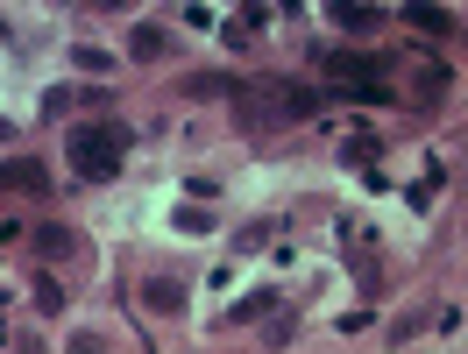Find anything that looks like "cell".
<instances>
[{
	"instance_id": "obj_1",
	"label": "cell",
	"mask_w": 468,
	"mask_h": 354,
	"mask_svg": "<svg viewBox=\"0 0 468 354\" xmlns=\"http://www.w3.org/2000/svg\"><path fill=\"white\" fill-rule=\"evenodd\" d=\"M64 163H71L79 177H92V184L121 177V163H128V128L100 120V128H79V135H64Z\"/></svg>"
},
{
	"instance_id": "obj_2",
	"label": "cell",
	"mask_w": 468,
	"mask_h": 354,
	"mask_svg": "<svg viewBox=\"0 0 468 354\" xmlns=\"http://www.w3.org/2000/svg\"><path fill=\"white\" fill-rule=\"evenodd\" d=\"M0 192H29V199H50V163H36V156H15V163H0Z\"/></svg>"
},
{
	"instance_id": "obj_3",
	"label": "cell",
	"mask_w": 468,
	"mask_h": 354,
	"mask_svg": "<svg viewBox=\"0 0 468 354\" xmlns=\"http://www.w3.org/2000/svg\"><path fill=\"white\" fill-rule=\"evenodd\" d=\"M128 57H143V64L171 57V29H156V22H135V29H128Z\"/></svg>"
},
{
	"instance_id": "obj_4",
	"label": "cell",
	"mask_w": 468,
	"mask_h": 354,
	"mask_svg": "<svg viewBox=\"0 0 468 354\" xmlns=\"http://www.w3.org/2000/svg\"><path fill=\"white\" fill-rule=\"evenodd\" d=\"M79 248H86V241L71 234V227H36V255H43V263H71Z\"/></svg>"
},
{
	"instance_id": "obj_5",
	"label": "cell",
	"mask_w": 468,
	"mask_h": 354,
	"mask_svg": "<svg viewBox=\"0 0 468 354\" xmlns=\"http://www.w3.org/2000/svg\"><path fill=\"white\" fill-rule=\"evenodd\" d=\"M143 305H149V312H185V284H171V276H149V284H143Z\"/></svg>"
},
{
	"instance_id": "obj_6",
	"label": "cell",
	"mask_w": 468,
	"mask_h": 354,
	"mask_svg": "<svg viewBox=\"0 0 468 354\" xmlns=\"http://www.w3.org/2000/svg\"><path fill=\"white\" fill-rule=\"evenodd\" d=\"M405 22H411V29H426V36H454V29H462L447 7H405Z\"/></svg>"
},
{
	"instance_id": "obj_7",
	"label": "cell",
	"mask_w": 468,
	"mask_h": 354,
	"mask_svg": "<svg viewBox=\"0 0 468 354\" xmlns=\"http://www.w3.org/2000/svg\"><path fill=\"white\" fill-rule=\"evenodd\" d=\"M270 305H277V291H249V297H234L228 319L234 326H256V319H270Z\"/></svg>"
},
{
	"instance_id": "obj_8",
	"label": "cell",
	"mask_w": 468,
	"mask_h": 354,
	"mask_svg": "<svg viewBox=\"0 0 468 354\" xmlns=\"http://www.w3.org/2000/svg\"><path fill=\"white\" fill-rule=\"evenodd\" d=\"M270 234H277V220H249V227L234 234V255H256V248H263Z\"/></svg>"
},
{
	"instance_id": "obj_9",
	"label": "cell",
	"mask_w": 468,
	"mask_h": 354,
	"mask_svg": "<svg viewBox=\"0 0 468 354\" xmlns=\"http://www.w3.org/2000/svg\"><path fill=\"white\" fill-rule=\"evenodd\" d=\"M334 22H341V29H348V36H369V29H377V22H383V7H341Z\"/></svg>"
},
{
	"instance_id": "obj_10",
	"label": "cell",
	"mask_w": 468,
	"mask_h": 354,
	"mask_svg": "<svg viewBox=\"0 0 468 354\" xmlns=\"http://www.w3.org/2000/svg\"><path fill=\"white\" fill-rule=\"evenodd\" d=\"M36 312H43V319H58V312H64V291H58V276H36Z\"/></svg>"
},
{
	"instance_id": "obj_11",
	"label": "cell",
	"mask_w": 468,
	"mask_h": 354,
	"mask_svg": "<svg viewBox=\"0 0 468 354\" xmlns=\"http://www.w3.org/2000/svg\"><path fill=\"white\" fill-rule=\"evenodd\" d=\"M0 348H15V354H43V340H36V333H22V326H0Z\"/></svg>"
},
{
	"instance_id": "obj_12",
	"label": "cell",
	"mask_w": 468,
	"mask_h": 354,
	"mask_svg": "<svg viewBox=\"0 0 468 354\" xmlns=\"http://www.w3.org/2000/svg\"><path fill=\"white\" fill-rule=\"evenodd\" d=\"M292 333H298V312H277V319L263 326V340H270V348H284V340H292Z\"/></svg>"
},
{
	"instance_id": "obj_13",
	"label": "cell",
	"mask_w": 468,
	"mask_h": 354,
	"mask_svg": "<svg viewBox=\"0 0 468 354\" xmlns=\"http://www.w3.org/2000/svg\"><path fill=\"white\" fill-rule=\"evenodd\" d=\"M377 135H355V142H341V156H348V163H377Z\"/></svg>"
},
{
	"instance_id": "obj_14",
	"label": "cell",
	"mask_w": 468,
	"mask_h": 354,
	"mask_svg": "<svg viewBox=\"0 0 468 354\" xmlns=\"http://www.w3.org/2000/svg\"><path fill=\"white\" fill-rule=\"evenodd\" d=\"M71 64H79V71H114V57H107V50H92V43H79Z\"/></svg>"
},
{
	"instance_id": "obj_15",
	"label": "cell",
	"mask_w": 468,
	"mask_h": 354,
	"mask_svg": "<svg viewBox=\"0 0 468 354\" xmlns=\"http://www.w3.org/2000/svg\"><path fill=\"white\" fill-rule=\"evenodd\" d=\"M177 227H185V234H206V227H213V206H185V213H177Z\"/></svg>"
},
{
	"instance_id": "obj_16",
	"label": "cell",
	"mask_w": 468,
	"mask_h": 354,
	"mask_svg": "<svg viewBox=\"0 0 468 354\" xmlns=\"http://www.w3.org/2000/svg\"><path fill=\"white\" fill-rule=\"evenodd\" d=\"M64 354H107V333H71V340H64Z\"/></svg>"
},
{
	"instance_id": "obj_17",
	"label": "cell",
	"mask_w": 468,
	"mask_h": 354,
	"mask_svg": "<svg viewBox=\"0 0 468 354\" xmlns=\"http://www.w3.org/2000/svg\"><path fill=\"white\" fill-rule=\"evenodd\" d=\"M419 326H426V312H405V319L390 326V340H398V348H405V340H411V333H419Z\"/></svg>"
},
{
	"instance_id": "obj_18",
	"label": "cell",
	"mask_w": 468,
	"mask_h": 354,
	"mask_svg": "<svg viewBox=\"0 0 468 354\" xmlns=\"http://www.w3.org/2000/svg\"><path fill=\"white\" fill-rule=\"evenodd\" d=\"M7 135H15V128H7V120H0V142H7Z\"/></svg>"
},
{
	"instance_id": "obj_19",
	"label": "cell",
	"mask_w": 468,
	"mask_h": 354,
	"mask_svg": "<svg viewBox=\"0 0 468 354\" xmlns=\"http://www.w3.org/2000/svg\"><path fill=\"white\" fill-rule=\"evenodd\" d=\"M0 36H7V15H0Z\"/></svg>"
}]
</instances>
